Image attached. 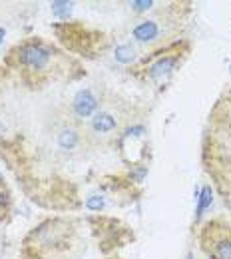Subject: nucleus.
Listing matches in <instances>:
<instances>
[{
    "label": "nucleus",
    "mask_w": 231,
    "mask_h": 259,
    "mask_svg": "<svg viewBox=\"0 0 231 259\" xmlns=\"http://www.w3.org/2000/svg\"><path fill=\"white\" fill-rule=\"evenodd\" d=\"M16 56H18V64L24 68L26 74H44L48 72L54 60V50L40 40H32L22 44L16 50Z\"/></svg>",
    "instance_id": "obj_1"
},
{
    "label": "nucleus",
    "mask_w": 231,
    "mask_h": 259,
    "mask_svg": "<svg viewBox=\"0 0 231 259\" xmlns=\"http://www.w3.org/2000/svg\"><path fill=\"white\" fill-rule=\"evenodd\" d=\"M84 140H86V132L82 128L80 120H76L70 114V118L64 120V124L56 132V146H58V150H62V152H76L82 146Z\"/></svg>",
    "instance_id": "obj_2"
},
{
    "label": "nucleus",
    "mask_w": 231,
    "mask_h": 259,
    "mask_svg": "<svg viewBox=\"0 0 231 259\" xmlns=\"http://www.w3.org/2000/svg\"><path fill=\"white\" fill-rule=\"evenodd\" d=\"M100 110V98L92 88H84L80 90L74 100H72V116L76 120H86L92 118Z\"/></svg>",
    "instance_id": "obj_3"
},
{
    "label": "nucleus",
    "mask_w": 231,
    "mask_h": 259,
    "mask_svg": "<svg viewBox=\"0 0 231 259\" xmlns=\"http://www.w3.org/2000/svg\"><path fill=\"white\" fill-rule=\"evenodd\" d=\"M116 130H118V118L114 116L112 110L100 108L98 112L92 116V122H90V132L92 134H96V136H110Z\"/></svg>",
    "instance_id": "obj_4"
},
{
    "label": "nucleus",
    "mask_w": 231,
    "mask_h": 259,
    "mask_svg": "<svg viewBox=\"0 0 231 259\" xmlns=\"http://www.w3.org/2000/svg\"><path fill=\"white\" fill-rule=\"evenodd\" d=\"M179 62V56L177 54H173V56H162V58H158L154 64L148 68V76H150V80H164L165 76H169L173 70H175V66Z\"/></svg>",
    "instance_id": "obj_5"
},
{
    "label": "nucleus",
    "mask_w": 231,
    "mask_h": 259,
    "mask_svg": "<svg viewBox=\"0 0 231 259\" xmlns=\"http://www.w3.org/2000/svg\"><path fill=\"white\" fill-rule=\"evenodd\" d=\"M162 26L158 24V20H142L135 28H133V38L142 44H152L160 38Z\"/></svg>",
    "instance_id": "obj_6"
},
{
    "label": "nucleus",
    "mask_w": 231,
    "mask_h": 259,
    "mask_svg": "<svg viewBox=\"0 0 231 259\" xmlns=\"http://www.w3.org/2000/svg\"><path fill=\"white\" fill-rule=\"evenodd\" d=\"M211 259H231V237L229 235H215L209 245H205Z\"/></svg>",
    "instance_id": "obj_7"
},
{
    "label": "nucleus",
    "mask_w": 231,
    "mask_h": 259,
    "mask_svg": "<svg viewBox=\"0 0 231 259\" xmlns=\"http://www.w3.org/2000/svg\"><path fill=\"white\" fill-rule=\"evenodd\" d=\"M114 56H116V60L120 64H132L133 60H135V50H133L132 44H120L116 48Z\"/></svg>",
    "instance_id": "obj_8"
},
{
    "label": "nucleus",
    "mask_w": 231,
    "mask_h": 259,
    "mask_svg": "<svg viewBox=\"0 0 231 259\" xmlns=\"http://www.w3.org/2000/svg\"><path fill=\"white\" fill-rule=\"evenodd\" d=\"M198 199V218L211 205V201H213V194H211V188L209 186H205V188H201V192H199V197Z\"/></svg>",
    "instance_id": "obj_9"
},
{
    "label": "nucleus",
    "mask_w": 231,
    "mask_h": 259,
    "mask_svg": "<svg viewBox=\"0 0 231 259\" xmlns=\"http://www.w3.org/2000/svg\"><path fill=\"white\" fill-rule=\"evenodd\" d=\"M52 12L58 16V18H66L68 14L72 12V2H52Z\"/></svg>",
    "instance_id": "obj_10"
},
{
    "label": "nucleus",
    "mask_w": 231,
    "mask_h": 259,
    "mask_svg": "<svg viewBox=\"0 0 231 259\" xmlns=\"http://www.w3.org/2000/svg\"><path fill=\"white\" fill-rule=\"evenodd\" d=\"M86 205H88V209L100 211V209L104 207V197H102V195H90V197L86 199Z\"/></svg>",
    "instance_id": "obj_11"
},
{
    "label": "nucleus",
    "mask_w": 231,
    "mask_h": 259,
    "mask_svg": "<svg viewBox=\"0 0 231 259\" xmlns=\"http://www.w3.org/2000/svg\"><path fill=\"white\" fill-rule=\"evenodd\" d=\"M154 6V2H132V8L137 12H144V10H150Z\"/></svg>",
    "instance_id": "obj_12"
},
{
    "label": "nucleus",
    "mask_w": 231,
    "mask_h": 259,
    "mask_svg": "<svg viewBox=\"0 0 231 259\" xmlns=\"http://www.w3.org/2000/svg\"><path fill=\"white\" fill-rule=\"evenodd\" d=\"M8 201H10V199H8V194H6L4 190H0V211L8 205Z\"/></svg>",
    "instance_id": "obj_13"
},
{
    "label": "nucleus",
    "mask_w": 231,
    "mask_h": 259,
    "mask_svg": "<svg viewBox=\"0 0 231 259\" xmlns=\"http://www.w3.org/2000/svg\"><path fill=\"white\" fill-rule=\"evenodd\" d=\"M4 36H6V30H4V28H0V44L4 42Z\"/></svg>",
    "instance_id": "obj_14"
},
{
    "label": "nucleus",
    "mask_w": 231,
    "mask_h": 259,
    "mask_svg": "<svg viewBox=\"0 0 231 259\" xmlns=\"http://www.w3.org/2000/svg\"><path fill=\"white\" fill-rule=\"evenodd\" d=\"M2 134H4V126H2V124H0V136H2Z\"/></svg>",
    "instance_id": "obj_15"
}]
</instances>
